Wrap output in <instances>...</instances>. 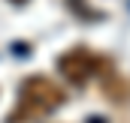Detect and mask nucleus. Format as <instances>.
I'll list each match as a JSON object with an SVG mask.
<instances>
[{
	"mask_svg": "<svg viewBox=\"0 0 130 123\" xmlns=\"http://www.w3.org/2000/svg\"><path fill=\"white\" fill-rule=\"evenodd\" d=\"M64 102V87L45 75H30L24 78L21 90H18V108L12 114V120H36V117H45L52 114L55 108H61Z\"/></svg>",
	"mask_w": 130,
	"mask_h": 123,
	"instance_id": "1",
	"label": "nucleus"
},
{
	"mask_svg": "<svg viewBox=\"0 0 130 123\" xmlns=\"http://www.w3.org/2000/svg\"><path fill=\"white\" fill-rule=\"evenodd\" d=\"M100 66H103V60H100V54H94L91 48H70L67 54H61V60H58L61 75H64L70 84H76V87L88 84L100 72Z\"/></svg>",
	"mask_w": 130,
	"mask_h": 123,
	"instance_id": "2",
	"label": "nucleus"
}]
</instances>
